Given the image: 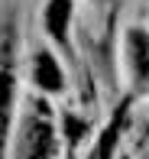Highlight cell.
I'll return each instance as SVG.
<instances>
[{
	"label": "cell",
	"instance_id": "5b68a950",
	"mask_svg": "<svg viewBox=\"0 0 149 159\" xmlns=\"http://www.w3.org/2000/svg\"><path fill=\"white\" fill-rule=\"evenodd\" d=\"M10 107H13V75L0 71V146L7 143V130H10Z\"/></svg>",
	"mask_w": 149,
	"mask_h": 159
},
{
	"label": "cell",
	"instance_id": "52a82bcc",
	"mask_svg": "<svg viewBox=\"0 0 149 159\" xmlns=\"http://www.w3.org/2000/svg\"><path fill=\"white\" fill-rule=\"evenodd\" d=\"M65 136H68L72 143H78V140L84 136V120H78V117L68 114V117H65Z\"/></svg>",
	"mask_w": 149,
	"mask_h": 159
},
{
	"label": "cell",
	"instance_id": "7a4b0ae2",
	"mask_svg": "<svg viewBox=\"0 0 149 159\" xmlns=\"http://www.w3.org/2000/svg\"><path fill=\"white\" fill-rule=\"evenodd\" d=\"M126 52H130V68L139 84L149 81V36L139 30H130L126 36Z\"/></svg>",
	"mask_w": 149,
	"mask_h": 159
},
{
	"label": "cell",
	"instance_id": "3957f363",
	"mask_svg": "<svg viewBox=\"0 0 149 159\" xmlns=\"http://www.w3.org/2000/svg\"><path fill=\"white\" fill-rule=\"evenodd\" d=\"M33 81L42 91H62V68H59L52 52H39L36 55V62H33Z\"/></svg>",
	"mask_w": 149,
	"mask_h": 159
},
{
	"label": "cell",
	"instance_id": "277c9868",
	"mask_svg": "<svg viewBox=\"0 0 149 159\" xmlns=\"http://www.w3.org/2000/svg\"><path fill=\"white\" fill-rule=\"evenodd\" d=\"M72 20V0H49L46 3V30L55 42L65 46V30Z\"/></svg>",
	"mask_w": 149,
	"mask_h": 159
},
{
	"label": "cell",
	"instance_id": "8992f818",
	"mask_svg": "<svg viewBox=\"0 0 149 159\" xmlns=\"http://www.w3.org/2000/svg\"><path fill=\"white\" fill-rule=\"evenodd\" d=\"M120 127H123V114H117V117L110 120V127L101 133V140H97L94 153H91V159H110L113 146H117V136H120Z\"/></svg>",
	"mask_w": 149,
	"mask_h": 159
},
{
	"label": "cell",
	"instance_id": "6da1fadb",
	"mask_svg": "<svg viewBox=\"0 0 149 159\" xmlns=\"http://www.w3.org/2000/svg\"><path fill=\"white\" fill-rule=\"evenodd\" d=\"M55 156V133L49 124V104L36 101L23 120L20 133V159H52Z\"/></svg>",
	"mask_w": 149,
	"mask_h": 159
}]
</instances>
